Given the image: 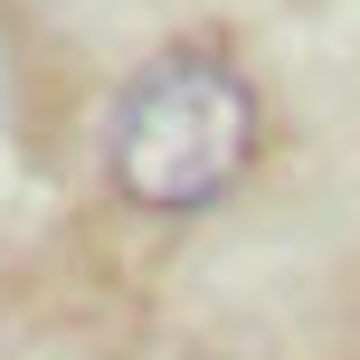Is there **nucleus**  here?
<instances>
[{
	"label": "nucleus",
	"mask_w": 360,
	"mask_h": 360,
	"mask_svg": "<svg viewBox=\"0 0 360 360\" xmlns=\"http://www.w3.org/2000/svg\"><path fill=\"white\" fill-rule=\"evenodd\" d=\"M256 133L266 105L218 48H162L152 67L124 76L105 114V180L152 218H190L247 180Z\"/></svg>",
	"instance_id": "1"
}]
</instances>
